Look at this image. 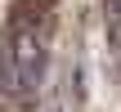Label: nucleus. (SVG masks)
<instances>
[{
  "instance_id": "f257e3e1",
  "label": "nucleus",
  "mask_w": 121,
  "mask_h": 112,
  "mask_svg": "<svg viewBox=\"0 0 121 112\" xmlns=\"http://www.w3.org/2000/svg\"><path fill=\"white\" fill-rule=\"evenodd\" d=\"M45 76V27L22 13L4 36V85L13 94H36Z\"/></svg>"
},
{
  "instance_id": "f03ea898",
  "label": "nucleus",
  "mask_w": 121,
  "mask_h": 112,
  "mask_svg": "<svg viewBox=\"0 0 121 112\" xmlns=\"http://www.w3.org/2000/svg\"><path fill=\"white\" fill-rule=\"evenodd\" d=\"M108 13H112V27L121 31V0H108Z\"/></svg>"
}]
</instances>
